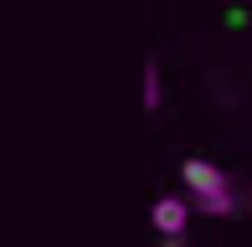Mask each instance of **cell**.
<instances>
[{
    "label": "cell",
    "mask_w": 252,
    "mask_h": 247,
    "mask_svg": "<svg viewBox=\"0 0 252 247\" xmlns=\"http://www.w3.org/2000/svg\"><path fill=\"white\" fill-rule=\"evenodd\" d=\"M180 181H186L190 201H196L206 216H232V211H237V190H232V181H226L221 165L190 154V160H180Z\"/></svg>",
    "instance_id": "obj_1"
},
{
    "label": "cell",
    "mask_w": 252,
    "mask_h": 247,
    "mask_svg": "<svg viewBox=\"0 0 252 247\" xmlns=\"http://www.w3.org/2000/svg\"><path fill=\"white\" fill-rule=\"evenodd\" d=\"M150 221H155L159 237H180V232H186V221H190L186 196H159L155 206H150Z\"/></svg>",
    "instance_id": "obj_2"
},
{
    "label": "cell",
    "mask_w": 252,
    "mask_h": 247,
    "mask_svg": "<svg viewBox=\"0 0 252 247\" xmlns=\"http://www.w3.org/2000/svg\"><path fill=\"white\" fill-rule=\"evenodd\" d=\"M159 98H165L159 93V67L144 62V108H159Z\"/></svg>",
    "instance_id": "obj_3"
},
{
    "label": "cell",
    "mask_w": 252,
    "mask_h": 247,
    "mask_svg": "<svg viewBox=\"0 0 252 247\" xmlns=\"http://www.w3.org/2000/svg\"><path fill=\"white\" fill-rule=\"evenodd\" d=\"M159 247H186V242H180V237H165V242H159Z\"/></svg>",
    "instance_id": "obj_4"
}]
</instances>
